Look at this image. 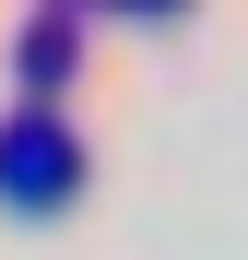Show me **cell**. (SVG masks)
Listing matches in <instances>:
<instances>
[{"label":"cell","mask_w":248,"mask_h":260,"mask_svg":"<svg viewBox=\"0 0 248 260\" xmlns=\"http://www.w3.org/2000/svg\"><path fill=\"white\" fill-rule=\"evenodd\" d=\"M0 178H12L24 201H48V189L71 178V142H59V130H36V118H24L12 142H0Z\"/></svg>","instance_id":"1"}]
</instances>
